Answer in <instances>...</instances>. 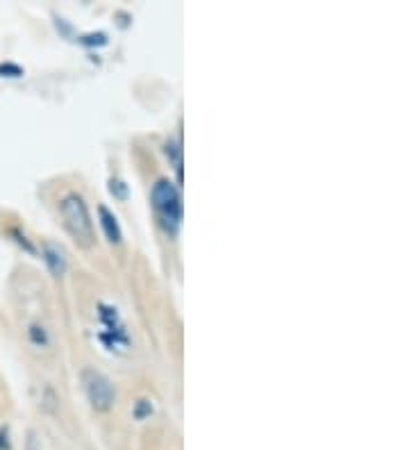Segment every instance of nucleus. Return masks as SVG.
I'll return each mask as SVG.
<instances>
[{"label":"nucleus","instance_id":"nucleus-1","mask_svg":"<svg viewBox=\"0 0 409 450\" xmlns=\"http://www.w3.org/2000/svg\"><path fill=\"white\" fill-rule=\"evenodd\" d=\"M150 202H152V209H155L161 228L169 234H178L180 225H182V196H180L178 184L166 178L157 180L152 184Z\"/></svg>","mask_w":409,"mask_h":450},{"label":"nucleus","instance_id":"nucleus-2","mask_svg":"<svg viewBox=\"0 0 409 450\" xmlns=\"http://www.w3.org/2000/svg\"><path fill=\"white\" fill-rule=\"evenodd\" d=\"M61 219H64V228L80 245H91L94 243V225H91L89 207L82 196L78 193H66L59 202Z\"/></svg>","mask_w":409,"mask_h":450},{"label":"nucleus","instance_id":"nucleus-3","mask_svg":"<svg viewBox=\"0 0 409 450\" xmlns=\"http://www.w3.org/2000/svg\"><path fill=\"white\" fill-rule=\"evenodd\" d=\"M80 377H82V387H85V394L89 398L91 407L98 409V412H107L116 401L114 384H111L109 377L105 373H100L98 368H85Z\"/></svg>","mask_w":409,"mask_h":450},{"label":"nucleus","instance_id":"nucleus-4","mask_svg":"<svg viewBox=\"0 0 409 450\" xmlns=\"http://www.w3.org/2000/svg\"><path fill=\"white\" fill-rule=\"evenodd\" d=\"M44 262L53 275H64L66 273V253L59 243H53V241L44 243Z\"/></svg>","mask_w":409,"mask_h":450},{"label":"nucleus","instance_id":"nucleus-5","mask_svg":"<svg viewBox=\"0 0 409 450\" xmlns=\"http://www.w3.org/2000/svg\"><path fill=\"white\" fill-rule=\"evenodd\" d=\"M98 217H100V228H102V232H105V239L109 243L118 245L123 241V232H121V225H118V219L114 217V212H109L105 205H100Z\"/></svg>","mask_w":409,"mask_h":450},{"label":"nucleus","instance_id":"nucleus-6","mask_svg":"<svg viewBox=\"0 0 409 450\" xmlns=\"http://www.w3.org/2000/svg\"><path fill=\"white\" fill-rule=\"evenodd\" d=\"M164 152H166V157H171L173 166L178 171V178L182 180V148L178 141H166V146H164Z\"/></svg>","mask_w":409,"mask_h":450},{"label":"nucleus","instance_id":"nucleus-7","mask_svg":"<svg viewBox=\"0 0 409 450\" xmlns=\"http://www.w3.org/2000/svg\"><path fill=\"white\" fill-rule=\"evenodd\" d=\"M30 341H32L35 346H46L48 343V334L41 325H30Z\"/></svg>","mask_w":409,"mask_h":450},{"label":"nucleus","instance_id":"nucleus-8","mask_svg":"<svg viewBox=\"0 0 409 450\" xmlns=\"http://www.w3.org/2000/svg\"><path fill=\"white\" fill-rule=\"evenodd\" d=\"M148 414H152V405H150V401H146V398H141V401L135 403V418L143 421Z\"/></svg>","mask_w":409,"mask_h":450},{"label":"nucleus","instance_id":"nucleus-9","mask_svg":"<svg viewBox=\"0 0 409 450\" xmlns=\"http://www.w3.org/2000/svg\"><path fill=\"white\" fill-rule=\"evenodd\" d=\"M0 73H7V78H18V75H23V71H20V66L16 64H0Z\"/></svg>","mask_w":409,"mask_h":450},{"label":"nucleus","instance_id":"nucleus-10","mask_svg":"<svg viewBox=\"0 0 409 450\" xmlns=\"http://www.w3.org/2000/svg\"><path fill=\"white\" fill-rule=\"evenodd\" d=\"M25 450H41V444H39V439H37L35 432L28 434V446H25Z\"/></svg>","mask_w":409,"mask_h":450}]
</instances>
